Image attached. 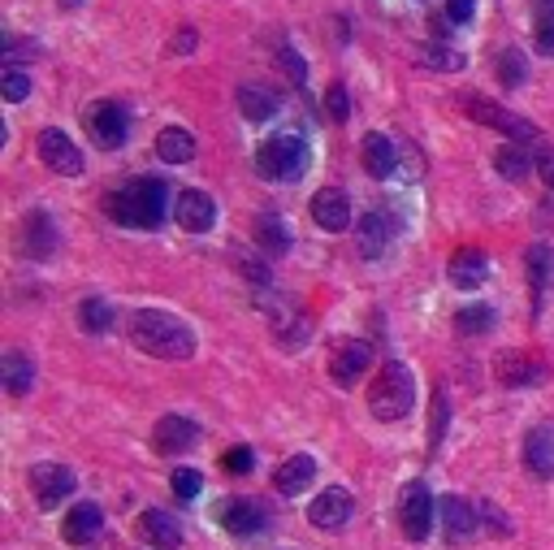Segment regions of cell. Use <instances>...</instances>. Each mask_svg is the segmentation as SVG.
Listing matches in <instances>:
<instances>
[{
    "label": "cell",
    "mask_w": 554,
    "mask_h": 550,
    "mask_svg": "<svg viewBox=\"0 0 554 550\" xmlns=\"http://www.w3.org/2000/svg\"><path fill=\"white\" fill-rule=\"evenodd\" d=\"M130 338H135L139 351H148L156 360H191L195 356V334L174 317V312H161V308L135 312Z\"/></svg>",
    "instance_id": "cell-1"
},
{
    "label": "cell",
    "mask_w": 554,
    "mask_h": 550,
    "mask_svg": "<svg viewBox=\"0 0 554 550\" xmlns=\"http://www.w3.org/2000/svg\"><path fill=\"white\" fill-rule=\"evenodd\" d=\"M165 208H169V191H165V182H156V178H139L109 195V213L122 221V226L152 230L165 221Z\"/></svg>",
    "instance_id": "cell-2"
},
{
    "label": "cell",
    "mask_w": 554,
    "mask_h": 550,
    "mask_svg": "<svg viewBox=\"0 0 554 550\" xmlns=\"http://www.w3.org/2000/svg\"><path fill=\"white\" fill-rule=\"evenodd\" d=\"M412 403H416V377H412V369L399 364V360L381 364L377 382L368 386V408H373V416H377V421H403V416L412 412Z\"/></svg>",
    "instance_id": "cell-3"
},
{
    "label": "cell",
    "mask_w": 554,
    "mask_h": 550,
    "mask_svg": "<svg viewBox=\"0 0 554 550\" xmlns=\"http://www.w3.org/2000/svg\"><path fill=\"white\" fill-rule=\"evenodd\" d=\"M256 165L265 178H299L308 169V143L290 135V130L286 135H269L256 152Z\"/></svg>",
    "instance_id": "cell-4"
},
{
    "label": "cell",
    "mask_w": 554,
    "mask_h": 550,
    "mask_svg": "<svg viewBox=\"0 0 554 550\" xmlns=\"http://www.w3.org/2000/svg\"><path fill=\"white\" fill-rule=\"evenodd\" d=\"M433 520H438V507H433L429 486H425V481H412V486L403 490V499H399V525H403V533L412 542H425L429 529H433Z\"/></svg>",
    "instance_id": "cell-5"
},
{
    "label": "cell",
    "mask_w": 554,
    "mask_h": 550,
    "mask_svg": "<svg viewBox=\"0 0 554 550\" xmlns=\"http://www.w3.org/2000/svg\"><path fill=\"white\" fill-rule=\"evenodd\" d=\"M39 161H44L52 174H61V178L83 174V152H78V143L57 126H48L44 135H39Z\"/></svg>",
    "instance_id": "cell-6"
},
{
    "label": "cell",
    "mask_w": 554,
    "mask_h": 550,
    "mask_svg": "<svg viewBox=\"0 0 554 550\" xmlns=\"http://www.w3.org/2000/svg\"><path fill=\"white\" fill-rule=\"evenodd\" d=\"M70 490H74V473L65 464H35L31 468V494L44 512L61 507L65 499H70Z\"/></svg>",
    "instance_id": "cell-7"
},
{
    "label": "cell",
    "mask_w": 554,
    "mask_h": 550,
    "mask_svg": "<svg viewBox=\"0 0 554 550\" xmlns=\"http://www.w3.org/2000/svg\"><path fill=\"white\" fill-rule=\"evenodd\" d=\"M87 126H91V135H96L100 148H122L126 135H130V113L122 109V104H113V100H100L96 109L87 113Z\"/></svg>",
    "instance_id": "cell-8"
},
{
    "label": "cell",
    "mask_w": 554,
    "mask_h": 550,
    "mask_svg": "<svg viewBox=\"0 0 554 550\" xmlns=\"http://www.w3.org/2000/svg\"><path fill=\"white\" fill-rule=\"evenodd\" d=\"M394 234H399V217L390 213V208H373V213L360 217V256L377 260L390 252Z\"/></svg>",
    "instance_id": "cell-9"
},
{
    "label": "cell",
    "mask_w": 554,
    "mask_h": 550,
    "mask_svg": "<svg viewBox=\"0 0 554 550\" xmlns=\"http://www.w3.org/2000/svg\"><path fill=\"white\" fill-rule=\"evenodd\" d=\"M312 221L321 230H329V234L347 230L351 226V195L338 191V187H321L312 195Z\"/></svg>",
    "instance_id": "cell-10"
},
{
    "label": "cell",
    "mask_w": 554,
    "mask_h": 550,
    "mask_svg": "<svg viewBox=\"0 0 554 550\" xmlns=\"http://www.w3.org/2000/svg\"><path fill=\"white\" fill-rule=\"evenodd\" d=\"M174 221H178L182 230H191V234L213 230V221H217L213 195H204V191H178V200H174Z\"/></svg>",
    "instance_id": "cell-11"
},
{
    "label": "cell",
    "mask_w": 554,
    "mask_h": 550,
    "mask_svg": "<svg viewBox=\"0 0 554 550\" xmlns=\"http://www.w3.org/2000/svg\"><path fill=\"white\" fill-rule=\"evenodd\" d=\"M468 113L477 117V122H485V126L503 130V135H511L516 143H533V139H537V126H533V122H524V117L507 113V109H498V104H485V100H468Z\"/></svg>",
    "instance_id": "cell-12"
},
{
    "label": "cell",
    "mask_w": 554,
    "mask_h": 550,
    "mask_svg": "<svg viewBox=\"0 0 554 550\" xmlns=\"http://www.w3.org/2000/svg\"><path fill=\"white\" fill-rule=\"evenodd\" d=\"M200 442V425L187 421V416H161V425L152 429V447L161 455H178V451H191Z\"/></svg>",
    "instance_id": "cell-13"
},
{
    "label": "cell",
    "mask_w": 554,
    "mask_h": 550,
    "mask_svg": "<svg viewBox=\"0 0 554 550\" xmlns=\"http://www.w3.org/2000/svg\"><path fill=\"white\" fill-rule=\"evenodd\" d=\"M351 516H355V503L347 490H321L308 507V520L316 529H342Z\"/></svg>",
    "instance_id": "cell-14"
},
{
    "label": "cell",
    "mask_w": 554,
    "mask_h": 550,
    "mask_svg": "<svg viewBox=\"0 0 554 550\" xmlns=\"http://www.w3.org/2000/svg\"><path fill=\"white\" fill-rule=\"evenodd\" d=\"M217 520L234 538H252V533L265 529V512H260V503H252V499H226L217 507Z\"/></svg>",
    "instance_id": "cell-15"
},
{
    "label": "cell",
    "mask_w": 554,
    "mask_h": 550,
    "mask_svg": "<svg viewBox=\"0 0 554 550\" xmlns=\"http://www.w3.org/2000/svg\"><path fill=\"white\" fill-rule=\"evenodd\" d=\"M438 520H442L446 542H468L472 533H477V512H472V503L459 499V494H446L438 503Z\"/></svg>",
    "instance_id": "cell-16"
},
{
    "label": "cell",
    "mask_w": 554,
    "mask_h": 550,
    "mask_svg": "<svg viewBox=\"0 0 554 550\" xmlns=\"http://www.w3.org/2000/svg\"><path fill=\"white\" fill-rule=\"evenodd\" d=\"M368 360H373V347L360 343V338H351V343H338L334 356H329V377H334L338 386H347V382H355V377L368 369Z\"/></svg>",
    "instance_id": "cell-17"
},
{
    "label": "cell",
    "mask_w": 554,
    "mask_h": 550,
    "mask_svg": "<svg viewBox=\"0 0 554 550\" xmlns=\"http://www.w3.org/2000/svg\"><path fill=\"white\" fill-rule=\"evenodd\" d=\"M135 529H139V538L148 542V546H156V550H178V546H182V529H178V520L169 516V512H156V507L139 516V525H135Z\"/></svg>",
    "instance_id": "cell-18"
},
{
    "label": "cell",
    "mask_w": 554,
    "mask_h": 550,
    "mask_svg": "<svg viewBox=\"0 0 554 550\" xmlns=\"http://www.w3.org/2000/svg\"><path fill=\"white\" fill-rule=\"evenodd\" d=\"M360 161L373 178H390L394 165H399V148H394L390 135H381V130H373V135H364V148H360Z\"/></svg>",
    "instance_id": "cell-19"
},
{
    "label": "cell",
    "mask_w": 554,
    "mask_h": 550,
    "mask_svg": "<svg viewBox=\"0 0 554 550\" xmlns=\"http://www.w3.org/2000/svg\"><path fill=\"white\" fill-rule=\"evenodd\" d=\"M312 477H316V460L312 455H290V460L277 464V473H273V486L286 494V499H295V494H303L312 486Z\"/></svg>",
    "instance_id": "cell-20"
},
{
    "label": "cell",
    "mask_w": 554,
    "mask_h": 550,
    "mask_svg": "<svg viewBox=\"0 0 554 550\" xmlns=\"http://www.w3.org/2000/svg\"><path fill=\"white\" fill-rule=\"evenodd\" d=\"M451 282L459 286V291H472V286L485 282V273H490V260H485L481 247H459V252L451 256Z\"/></svg>",
    "instance_id": "cell-21"
},
{
    "label": "cell",
    "mask_w": 554,
    "mask_h": 550,
    "mask_svg": "<svg viewBox=\"0 0 554 550\" xmlns=\"http://www.w3.org/2000/svg\"><path fill=\"white\" fill-rule=\"evenodd\" d=\"M104 529V516H100V507L96 503H78L70 516H65V525H61V538L70 542V546H87L96 533Z\"/></svg>",
    "instance_id": "cell-22"
},
{
    "label": "cell",
    "mask_w": 554,
    "mask_h": 550,
    "mask_svg": "<svg viewBox=\"0 0 554 550\" xmlns=\"http://www.w3.org/2000/svg\"><path fill=\"white\" fill-rule=\"evenodd\" d=\"M524 464H529L533 477H554V429L537 425L529 438H524Z\"/></svg>",
    "instance_id": "cell-23"
},
{
    "label": "cell",
    "mask_w": 554,
    "mask_h": 550,
    "mask_svg": "<svg viewBox=\"0 0 554 550\" xmlns=\"http://www.w3.org/2000/svg\"><path fill=\"white\" fill-rule=\"evenodd\" d=\"M52 243H57V230H52L48 213H31L22 221V252L26 256L44 260V256H52Z\"/></svg>",
    "instance_id": "cell-24"
},
{
    "label": "cell",
    "mask_w": 554,
    "mask_h": 550,
    "mask_svg": "<svg viewBox=\"0 0 554 550\" xmlns=\"http://www.w3.org/2000/svg\"><path fill=\"white\" fill-rule=\"evenodd\" d=\"M156 156L169 165H187L191 156H195V139H191V130H182V126H165L161 135H156Z\"/></svg>",
    "instance_id": "cell-25"
},
{
    "label": "cell",
    "mask_w": 554,
    "mask_h": 550,
    "mask_svg": "<svg viewBox=\"0 0 554 550\" xmlns=\"http://www.w3.org/2000/svg\"><path fill=\"white\" fill-rule=\"evenodd\" d=\"M256 243H260V252H265V256H286L290 252L286 221L277 217V213H260L256 217Z\"/></svg>",
    "instance_id": "cell-26"
},
{
    "label": "cell",
    "mask_w": 554,
    "mask_h": 550,
    "mask_svg": "<svg viewBox=\"0 0 554 550\" xmlns=\"http://www.w3.org/2000/svg\"><path fill=\"white\" fill-rule=\"evenodd\" d=\"M533 165H537V156H529V148H524V143H507V148H498V156H494V169H498V174H503L507 182L529 178Z\"/></svg>",
    "instance_id": "cell-27"
},
{
    "label": "cell",
    "mask_w": 554,
    "mask_h": 550,
    "mask_svg": "<svg viewBox=\"0 0 554 550\" xmlns=\"http://www.w3.org/2000/svg\"><path fill=\"white\" fill-rule=\"evenodd\" d=\"M0 377H5V390L9 395H26L35 386V364L22 356V351H5L0 360Z\"/></svg>",
    "instance_id": "cell-28"
},
{
    "label": "cell",
    "mask_w": 554,
    "mask_h": 550,
    "mask_svg": "<svg viewBox=\"0 0 554 550\" xmlns=\"http://www.w3.org/2000/svg\"><path fill=\"white\" fill-rule=\"evenodd\" d=\"M239 109H243V117H252V122H265V117L277 113V100L269 96L265 87L243 83V87H239Z\"/></svg>",
    "instance_id": "cell-29"
},
{
    "label": "cell",
    "mask_w": 554,
    "mask_h": 550,
    "mask_svg": "<svg viewBox=\"0 0 554 550\" xmlns=\"http://www.w3.org/2000/svg\"><path fill=\"white\" fill-rule=\"evenodd\" d=\"M78 325L91 334H104L113 325V304L109 299H83V304H78Z\"/></svg>",
    "instance_id": "cell-30"
},
{
    "label": "cell",
    "mask_w": 554,
    "mask_h": 550,
    "mask_svg": "<svg viewBox=\"0 0 554 550\" xmlns=\"http://www.w3.org/2000/svg\"><path fill=\"white\" fill-rule=\"evenodd\" d=\"M524 74H529V65H524L520 48H503V52H498V78H503V87H520Z\"/></svg>",
    "instance_id": "cell-31"
},
{
    "label": "cell",
    "mask_w": 554,
    "mask_h": 550,
    "mask_svg": "<svg viewBox=\"0 0 554 550\" xmlns=\"http://www.w3.org/2000/svg\"><path fill=\"white\" fill-rule=\"evenodd\" d=\"M459 334H485L494 325V308H485V304H472V308H464L459 312Z\"/></svg>",
    "instance_id": "cell-32"
},
{
    "label": "cell",
    "mask_w": 554,
    "mask_h": 550,
    "mask_svg": "<svg viewBox=\"0 0 554 550\" xmlns=\"http://www.w3.org/2000/svg\"><path fill=\"white\" fill-rule=\"evenodd\" d=\"M277 65H282V74L290 78L295 87H303L308 83V65H303V57L290 44H277Z\"/></svg>",
    "instance_id": "cell-33"
},
{
    "label": "cell",
    "mask_w": 554,
    "mask_h": 550,
    "mask_svg": "<svg viewBox=\"0 0 554 550\" xmlns=\"http://www.w3.org/2000/svg\"><path fill=\"white\" fill-rule=\"evenodd\" d=\"M503 382L507 386H529V382H537V377H542V369H537V364H529V360H503Z\"/></svg>",
    "instance_id": "cell-34"
},
{
    "label": "cell",
    "mask_w": 554,
    "mask_h": 550,
    "mask_svg": "<svg viewBox=\"0 0 554 550\" xmlns=\"http://www.w3.org/2000/svg\"><path fill=\"white\" fill-rule=\"evenodd\" d=\"M416 57L425 61L429 70H442V74H446V70H459V65H464V57H459V52H451V48H420Z\"/></svg>",
    "instance_id": "cell-35"
},
{
    "label": "cell",
    "mask_w": 554,
    "mask_h": 550,
    "mask_svg": "<svg viewBox=\"0 0 554 550\" xmlns=\"http://www.w3.org/2000/svg\"><path fill=\"white\" fill-rule=\"evenodd\" d=\"M533 35H537V48L546 52V57H554V0L537 13V22H533Z\"/></svg>",
    "instance_id": "cell-36"
},
{
    "label": "cell",
    "mask_w": 554,
    "mask_h": 550,
    "mask_svg": "<svg viewBox=\"0 0 554 550\" xmlns=\"http://www.w3.org/2000/svg\"><path fill=\"white\" fill-rule=\"evenodd\" d=\"M169 486H174V494H178V499H195V494H200V486H204V477L195 473V468H174V477H169Z\"/></svg>",
    "instance_id": "cell-37"
},
{
    "label": "cell",
    "mask_w": 554,
    "mask_h": 550,
    "mask_svg": "<svg viewBox=\"0 0 554 550\" xmlns=\"http://www.w3.org/2000/svg\"><path fill=\"white\" fill-rule=\"evenodd\" d=\"M0 91H5L9 104H18V100L31 96V78H26L22 70H5V78H0Z\"/></svg>",
    "instance_id": "cell-38"
},
{
    "label": "cell",
    "mask_w": 554,
    "mask_h": 550,
    "mask_svg": "<svg viewBox=\"0 0 554 550\" xmlns=\"http://www.w3.org/2000/svg\"><path fill=\"white\" fill-rule=\"evenodd\" d=\"M325 109H329V117H334V122H347V113H351V96H347V87L342 83H334L325 91Z\"/></svg>",
    "instance_id": "cell-39"
},
{
    "label": "cell",
    "mask_w": 554,
    "mask_h": 550,
    "mask_svg": "<svg viewBox=\"0 0 554 550\" xmlns=\"http://www.w3.org/2000/svg\"><path fill=\"white\" fill-rule=\"evenodd\" d=\"M256 468V455H252V447H230L226 451V473H234V477H247Z\"/></svg>",
    "instance_id": "cell-40"
},
{
    "label": "cell",
    "mask_w": 554,
    "mask_h": 550,
    "mask_svg": "<svg viewBox=\"0 0 554 550\" xmlns=\"http://www.w3.org/2000/svg\"><path fill=\"white\" fill-rule=\"evenodd\" d=\"M442 429H446V395H442V390H433V434H429L433 447L442 442Z\"/></svg>",
    "instance_id": "cell-41"
},
{
    "label": "cell",
    "mask_w": 554,
    "mask_h": 550,
    "mask_svg": "<svg viewBox=\"0 0 554 550\" xmlns=\"http://www.w3.org/2000/svg\"><path fill=\"white\" fill-rule=\"evenodd\" d=\"M477 0H446V22H472Z\"/></svg>",
    "instance_id": "cell-42"
},
{
    "label": "cell",
    "mask_w": 554,
    "mask_h": 550,
    "mask_svg": "<svg viewBox=\"0 0 554 550\" xmlns=\"http://www.w3.org/2000/svg\"><path fill=\"white\" fill-rule=\"evenodd\" d=\"M537 174H542L546 187H554V152H550V148L537 152Z\"/></svg>",
    "instance_id": "cell-43"
},
{
    "label": "cell",
    "mask_w": 554,
    "mask_h": 550,
    "mask_svg": "<svg viewBox=\"0 0 554 550\" xmlns=\"http://www.w3.org/2000/svg\"><path fill=\"white\" fill-rule=\"evenodd\" d=\"M178 48H182V52H191V48H195V31H182V39H178Z\"/></svg>",
    "instance_id": "cell-44"
},
{
    "label": "cell",
    "mask_w": 554,
    "mask_h": 550,
    "mask_svg": "<svg viewBox=\"0 0 554 550\" xmlns=\"http://www.w3.org/2000/svg\"><path fill=\"white\" fill-rule=\"evenodd\" d=\"M546 282L554 286V252H550V265H546Z\"/></svg>",
    "instance_id": "cell-45"
},
{
    "label": "cell",
    "mask_w": 554,
    "mask_h": 550,
    "mask_svg": "<svg viewBox=\"0 0 554 550\" xmlns=\"http://www.w3.org/2000/svg\"><path fill=\"white\" fill-rule=\"evenodd\" d=\"M61 5H83V0H61Z\"/></svg>",
    "instance_id": "cell-46"
}]
</instances>
